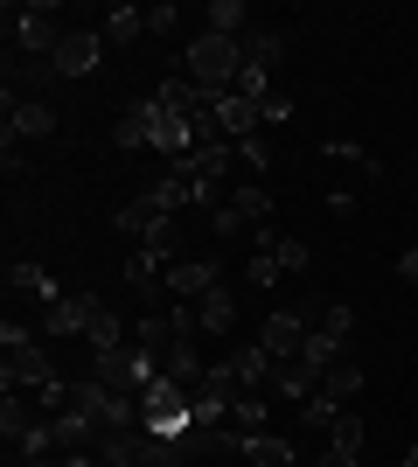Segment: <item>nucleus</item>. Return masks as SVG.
<instances>
[{
  "label": "nucleus",
  "instance_id": "20",
  "mask_svg": "<svg viewBox=\"0 0 418 467\" xmlns=\"http://www.w3.org/2000/svg\"><path fill=\"white\" fill-rule=\"evenodd\" d=\"M139 36H147V7H126V0H119V7H105V42H119V49H126V42H139Z\"/></svg>",
  "mask_w": 418,
  "mask_h": 467
},
{
  "label": "nucleus",
  "instance_id": "11",
  "mask_svg": "<svg viewBox=\"0 0 418 467\" xmlns=\"http://www.w3.org/2000/svg\"><path fill=\"white\" fill-rule=\"evenodd\" d=\"M217 126L230 133V147H238V140H251L265 126V105H259V98H244V91H223L217 98Z\"/></svg>",
  "mask_w": 418,
  "mask_h": 467
},
{
  "label": "nucleus",
  "instance_id": "7",
  "mask_svg": "<svg viewBox=\"0 0 418 467\" xmlns=\"http://www.w3.org/2000/svg\"><path fill=\"white\" fill-rule=\"evenodd\" d=\"M98 57H105V28H63L49 70H56V78H91V70H98Z\"/></svg>",
  "mask_w": 418,
  "mask_h": 467
},
{
  "label": "nucleus",
  "instance_id": "30",
  "mask_svg": "<svg viewBox=\"0 0 418 467\" xmlns=\"http://www.w3.org/2000/svg\"><path fill=\"white\" fill-rule=\"evenodd\" d=\"M175 28H181V7H168V0L147 7V36H175Z\"/></svg>",
  "mask_w": 418,
  "mask_h": 467
},
{
  "label": "nucleus",
  "instance_id": "27",
  "mask_svg": "<svg viewBox=\"0 0 418 467\" xmlns=\"http://www.w3.org/2000/svg\"><path fill=\"white\" fill-rule=\"evenodd\" d=\"M321 154H328V161H349V168H362V175H383V168H377V154H362L356 140H328Z\"/></svg>",
  "mask_w": 418,
  "mask_h": 467
},
{
  "label": "nucleus",
  "instance_id": "5",
  "mask_svg": "<svg viewBox=\"0 0 418 467\" xmlns=\"http://www.w3.org/2000/svg\"><path fill=\"white\" fill-rule=\"evenodd\" d=\"M7 36L28 49V57H56V42H63V28H56V7L49 0H28V7H7Z\"/></svg>",
  "mask_w": 418,
  "mask_h": 467
},
{
  "label": "nucleus",
  "instance_id": "1",
  "mask_svg": "<svg viewBox=\"0 0 418 467\" xmlns=\"http://www.w3.org/2000/svg\"><path fill=\"white\" fill-rule=\"evenodd\" d=\"M181 63H189V84L196 91H209V98H223V91H238V70H244V42H230V36H189V49H181Z\"/></svg>",
  "mask_w": 418,
  "mask_h": 467
},
{
  "label": "nucleus",
  "instance_id": "18",
  "mask_svg": "<svg viewBox=\"0 0 418 467\" xmlns=\"http://www.w3.org/2000/svg\"><path fill=\"white\" fill-rule=\"evenodd\" d=\"M272 390L286 398V405H307V398L321 390V377H314V370H307V363L293 356V363H279V370H272Z\"/></svg>",
  "mask_w": 418,
  "mask_h": 467
},
{
  "label": "nucleus",
  "instance_id": "26",
  "mask_svg": "<svg viewBox=\"0 0 418 467\" xmlns=\"http://www.w3.org/2000/svg\"><path fill=\"white\" fill-rule=\"evenodd\" d=\"M279 273H286V265H279L272 244H259V252H251V265H244V279H251V286H279Z\"/></svg>",
  "mask_w": 418,
  "mask_h": 467
},
{
  "label": "nucleus",
  "instance_id": "33",
  "mask_svg": "<svg viewBox=\"0 0 418 467\" xmlns=\"http://www.w3.org/2000/svg\"><path fill=\"white\" fill-rule=\"evenodd\" d=\"M314 467H362V453H342V447H321Z\"/></svg>",
  "mask_w": 418,
  "mask_h": 467
},
{
  "label": "nucleus",
  "instance_id": "17",
  "mask_svg": "<svg viewBox=\"0 0 418 467\" xmlns=\"http://www.w3.org/2000/svg\"><path fill=\"white\" fill-rule=\"evenodd\" d=\"M230 432L251 440V432H272V405H265V390H244L238 405H230Z\"/></svg>",
  "mask_w": 418,
  "mask_h": 467
},
{
  "label": "nucleus",
  "instance_id": "35",
  "mask_svg": "<svg viewBox=\"0 0 418 467\" xmlns=\"http://www.w3.org/2000/svg\"><path fill=\"white\" fill-rule=\"evenodd\" d=\"M398 467H418V440H412V453H404V461H398Z\"/></svg>",
  "mask_w": 418,
  "mask_h": 467
},
{
  "label": "nucleus",
  "instance_id": "4",
  "mask_svg": "<svg viewBox=\"0 0 418 467\" xmlns=\"http://www.w3.org/2000/svg\"><path fill=\"white\" fill-rule=\"evenodd\" d=\"M230 168V140H202L196 154H181V161H168V175L189 189V202H209V189H217V175Z\"/></svg>",
  "mask_w": 418,
  "mask_h": 467
},
{
  "label": "nucleus",
  "instance_id": "21",
  "mask_svg": "<svg viewBox=\"0 0 418 467\" xmlns=\"http://www.w3.org/2000/svg\"><path fill=\"white\" fill-rule=\"evenodd\" d=\"M321 398H335V405H356V398H362V370L349 363V356H342L335 370L321 377Z\"/></svg>",
  "mask_w": 418,
  "mask_h": 467
},
{
  "label": "nucleus",
  "instance_id": "25",
  "mask_svg": "<svg viewBox=\"0 0 418 467\" xmlns=\"http://www.w3.org/2000/svg\"><path fill=\"white\" fill-rule=\"evenodd\" d=\"M328 447H342V453H362V411H342L335 426H328Z\"/></svg>",
  "mask_w": 418,
  "mask_h": 467
},
{
  "label": "nucleus",
  "instance_id": "34",
  "mask_svg": "<svg viewBox=\"0 0 418 467\" xmlns=\"http://www.w3.org/2000/svg\"><path fill=\"white\" fill-rule=\"evenodd\" d=\"M398 273H404V279H412V286H418V244H404V258H398Z\"/></svg>",
  "mask_w": 418,
  "mask_h": 467
},
{
  "label": "nucleus",
  "instance_id": "19",
  "mask_svg": "<svg viewBox=\"0 0 418 467\" xmlns=\"http://www.w3.org/2000/svg\"><path fill=\"white\" fill-rule=\"evenodd\" d=\"M300 363H307L314 377H328V370L342 363V342H335L328 328H307V342H300Z\"/></svg>",
  "mask_w": 418,
  "mask_h": 467
},
{
  "label": "nucleus",
  "instance_id": "16",
  "mask_svg": "<svg viewBox=\"0 0 418 467\" xmlns=\"http://www.w3.org/2000/svg\"><path fill=\"white\" fill-rule=\"evenodd\" d=\"M230 370H238V384H244V390H265V384H272V370H279V363L265 356V342H238Z\"/></svg>",
  "mask_w": 418,
  "mask_h": 467
},
{
  "label": "nucleus",
  "instance_id": "31",
  "mask_svg": "<svg viewBox=\"0 0 418 467\" xmlns=\"http://www.w3.org/2000/svg\"><path fill=\"white\" fill-rule=\"evenodd\" d=\"M238 154L251 161V175H265V168H272V147H265L259 133H251V140H238Z\"/></svg>",
  "mask_w": 418,
  "mask_h": 467
},
{
  "label": "nucleus",
  "instance_id": "32",
  "mask_svg": "<svg viewBox=\"0 0 418 467\" xmlns=\"http://www.w3.org/2000/svg\"><path fill=\"white\" fill-rule=\"evenodd\" d=\"M286 119H293V98L272 91V98H265V126H286Z\"/></svg>",
  "mask_w": 418,
  "mask_h": 467
},
{
  "label": "nucleus",
  "instance_id": "15",
  "mask_svg": "<svg viewBox=\"0 0 418 467\" xmlns=\"http://www.w3.org/2000/svg\"><path fill=\"white\" fill-rule=\"evenodd\" d=\"M202 28L244 42V36H251V7H244V0H209V7H202Z\"/></svg>",
  "mask_w": 418,
  "mask_h": 467
},
{
  "label": "nucleus",
  "instance_id": "3",
  "mask_svg": "<svg viewBox=\"0 0 418 467\" xmlns=\"http://www.w3.org/2000/svg\"><path fill=\"white\" fill-rule=\"evenodd\" d=\"M139 426L160 432L168 447H175V440H189V432H196V405H189V390L168 384V377H154V384L139 390Z\"/></svg>",
  "mask_w": 418,
  "mask_h": 467
},
{
  "label": "nucleus",
  "instance_id": "14",
  "mask_svg": "<svg viewBox=\"0 0 418 467\" xmlns=\"http://www.w3.org/2000/svg\"><path fill=\"white\" fill-rule=\"evenodd\" d=\"M196 321H202V335H238V293H230V286L202 293V300H196Z\"/></svg>",
  "mask_w": 418,
  "mask_h": 467
},
{
  "label": "nucleus",
  "instance_id": "29",
  "mask_svg": "<svg viewBox=\"0 0 418 467\" xmlns=\"http://www.w3.org/2000/svg\"><path fill=\"white\" fill-rule=\"evenodd\" d=\"M321 328L335 335V342H349V328H356V314H349V300H328V314H321Z\"/></svg>",
  "mask_w": 418,
  "mask_h": 467
},
{
  "label": "nucleus",
  "instance_id": "6",
  "mask_svg": "<svg viewBox=\"0 0 418 467\" xmlns=\"http://www.w3.org/2000/svg\"><path fill=\"white\" fill-rule=\"evenodd\" d=\"M265 216H272V189H259V182H251V189H238L230 202H217L209 231H217V237H238V231H259Z\"/></svg>",
  "mask_w": 418,
  "mask_h": 467
},
{
  "label": "nucleus",
  "instance_id": "28",
  "mask_svg": "<svg viewBox=\"0 0 418 467\" xmlns=\"http://www.w3.org/2000/svg\"><path fill=\"white\" fill-rule=\"evenodd\" d=\"M342 411H349V405H335V398H321V390H314V398L300 405V419H307V426H321V432H328V426H335V419H342Z\"/></svg>",
  "mask_w": 418,
  "mask_h": 467
},
{
  "label": "nucleus",
  "instance_id": "23",
  "mask_svg": "<svg viewBox=\"0 0 418 467\" xmlns=\"http://www.w3.org/2000/svg\"><path fill=\"white\" fill-rule=\"evenodd\" d=\"M279 57H286V36H272V28H251V36H244V63H259V70H272Z\"/></svg>",
  "mask_w": 418,
  "mask_h": 467
},
{
  "label": "nucleus",
  "instance_id": "8",
  "mask_svg": "<svg viewBox=\"0 0 418 467\" xmlns=\"http://www.w3.org/2000/svg\"><path fill=\"white\" fill-rule=\"evenodd\" d=\"M98 293H63L56 307H42V335H91V321H98Z\"/></svg>",
  "mask_w": 418,
  "mask_h": 467
},
{
  "label": "nucleus",
  "instance_id": "9",
  "mask_svg": "<svg viewBox=\"0 0 418 467\" xmlns=\"http://www.w3.org/2000/svg\"><path fill=\"white\" fill-rule=\"evenodd\" d=\"M223 286V265L217 258H175L168 265V300H202V293Z\"/></svg>",
  "mask_w": 418,
  "mask_h": 467
},
{
  "label": "nucleus",
  "instance_id": "22",
  "mask_svg": "<svg viewBox=\"0 0 418 467\" xmlns=\"http://www.w3.org/2000/svg\"><path fill=\"white\" fill-rule=\"evenodd\" d=\"M126 147V154H139V147H147V140H154V119H147V98H139L133 112H119V133H112Z\"/></svg>",
  "mask_w": 418,
  "mask_h": 467
},
{
  "label": "nucleus",
  "instance_id": "10",
  "mask_svg": "<svg viewBox=\"0 0 418 467\" xmlns=\"http://www.w3.org/2000/svg\"><path fill=\"white\" fill-rule=\"evenodd\" d=\"M7 133H15V140L56 133V105H49V98H15V91H7Z\"/></svg>",
  "mask_w": 418,
  "mask_h": 467
},
{
  "label": "nucleus",
  "instance_id": "12",
  "mask_svg": "<svg viewBox=\"0 0 418 467\" xmlns=\"http://www.w3.org/2000/svg\"><path fill=\"white\" fill-rule=\"evenodd\" d=\"M259 342H265V356H272V363H293V356H300V342H307V321L279 307V314H265Z\"/></svg>",
  "mask_w": 418,
  "mask_h": 467
},
{
  "label": "nucleus",
  "instance_id": "24",
  "mask_svg": "<svg viewBox=\"0 0 418 467\" xmlns=\"http://www.w3.org/2000/svg\"><path fill=\"white\" fill-rule=\"evenodd\" d=\"M98 356H112V349H126V328H119V314L112 307H98V321H91V335H84Z\"/></svg>",
  "mask_w": 418,
  "mask_h": 467
},
{
  "label": "nucleus",
  "instance_id": "2",
  "mask_svg": "<svg viewBox=\"0 0 418 467\" xmlns=\"http://www.w3.org/2000/svg\"><path fill=\"white\" fill-rule=\"evenodd\" d=\"M0 349H7V363H0V390H42V384H56V370H49V356H42L36 328L28 321H0Z\"/></svg>",
  "mask_w": 418,
  "mask_h": 467
},
{
  "label": "nucleus",
  "instance_id": "13",
  "mask_svg": "<svg viewBox=\"0 0 418 467\" xmlns=\"http://www.w3.org/2000/svg\"><path fill=\"white\" fill-rule=\"evenodd\" d=\"M7 293H28V300H42V307H56V300H63V286L42 273L36 258H15V265H7Z\"/></svg>",
  "mask_w": 418,
  "mask_h": 467
}]
</instances>
